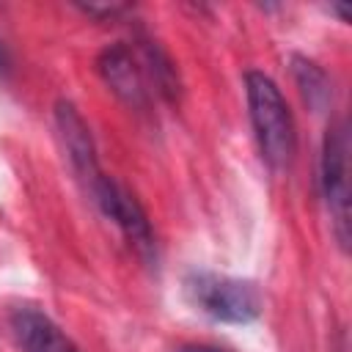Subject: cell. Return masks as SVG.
Here are the masks:
<instances>
[{
  "instance_id": "1",
  "label": "cell",
  "mask_w": 352,
  "mask_h": 352,
  "mask_svg": "<svg viewBox=\"0 0 352 352\" xmlns=\"http://www.w3.org/2000/svg\"><path fill=\"white\" fill-rule=\"evenodd\" d=\"M245 94H248L250 124H253L256 143L264 162L272 170L289 168L297 148V135H294V121L280 88L264 72H248Z\"/></svg>"
},
{
  "instance_id": "2",
  "label": "cell",
  "mask_w": 352,
  "mask_h": 352,
  "mask_svg": "<svg viewBox=\"0 0 352 352\" xmlns=\"http://www.w3.org/2000/svg\"><path fill=\"white\" fill-rule=\"evenodd\" d=\"M184 292L195 308L226 324H250L264 311V297L253 280L192 270L184 278Z\"/></svg>"
},
{
  "instance_id": "3",
  "label": "cell",
  "mask_w": 352,
  "mask_h": 352,
  "mask_svg": "<svg viewBox=\"0 0 352 352\" xmlns=\"http://www.w3.org/2000/svg\"><path fill=\"white\" fill-rule=\"evenodd\" d=\"M319 184L330 212L333 234L341 250H349V126L346 118H336L322 140Z\"/></svg>"
},
{
  "instance_id": "4",
  "label": "cell",
  "mask_w": 352,
  "mask_h": 352,
  "mask_svg": "<svg viewBox=\"0 0 352 352\" xmlns=\"http://www.w3.org/2000/svg\"><path fill=\"white\" fill-rule=\"evenodd\" d=\"M85 192H91V201L99 206V212L116 223L121 228V234L129 239V245L138 250L140 258L154 261L157 258V242H154V231L148 223V214L143 212L140 201L113 176H107L104 170L85 187Z\"/></svg>"
},
{
  "instance_id": "5",
  "label": "cell",
  "mask_w": 352,
  "mask_h": 352,
  "mask_svg": "<svg viewBox=\"0 0 352 352\" xmlns=\"http://www.w3.org/2000/svg\"><path fill=\"white\" fill-rule=\"evenodd\" d=\"M96 69L102 74V80L110 85V91L124 99L129 107L146 110L148 107V88H146V72L140 66V58L135 55V50L124 41L110 44L99 52L96 58Z\"/></svg>"
},
{
  "instance_id": "6",
  "label": "cell",
  "mask_w": 352,
  "mask_h": 352,
  "mask_svg": "<svg viewBox=\"0 0 352 352\" xmlns=\"http://www.w3.org/2000/svg\"><path fill=\"white\" fill-rule=\"evenodd\" d=\"M55 126H58V135L63 140L66 157L72 162V170L77 173L82 187H88L102 173V168H99L96 146H94V138H91V129L85 124V118L77 113V107L72 102L60 99L55 104Z\"/></svg>"
},
{
  "instance_id": "7",
  "label": "cell",
  "mask_w": 352,
  "mask_h": 352,
  "mask_svg": "<svg viewBox=\"0 0 352 352\" xmlns=\"http://www.w3.org/2000/svg\"><path fill=\"white\" fill-rule=\"evenodd\" d=\"M11 330L22 352H80L74 341L38 308L22 305L11 314Z\"/></svg>"
},
{
  "instance_id": "8",
  "label": "cell",
  "mask_w": 352,
  "mask_h": 352,
  "mask_svg": "<svg viewBox=\"0 0 352 352\" xmlns=\"http://www.w3.org/2000/svg\"><path fill=\"white\" fill-rule=\"evenodd\" d=\"M292 63H294V80H297V88H300L305 104L311 110H316V113L324 110L330 104V94L333 91H330V80L322 72V66H316L314 60L300 58V55H294Z\"/></svg>"
},
{
  "instance_id": "9",
  "label": "cell",
  "mask_w": 352,
  "mask_h": 352,
  "mask_svg": "<svg viewBox=\"0 0 352 352\" xmlns=\"http://www.w3.org/2000/svg\"><path fill=\"white\" fill-rule=\"evenodd\" d=\"M179 352H228V349H220V346H206V344H190V346H182Z\"/></svg>"
},
{
  "instance_id": "10",
  "label": "cell",
  "mask_w": 352,
  "mask_h": 352,
  "mask_svg": "<svg viewBox=\"0 0 352 352\" xmlns=\"http://www.w3.org/2000/svg\"><path fill=\"white\" fill-rule=\"evenodd\" d=\"M6 66H8V52H6V47L0 44V72H3Z\"/></svg>"
}]
</instances>
